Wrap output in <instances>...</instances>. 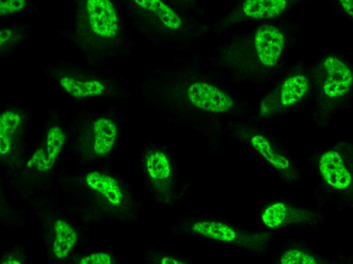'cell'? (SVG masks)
I'll use <instances>...</instances> for the list:
<instances>
[{"label":"cell","instance_id":"cell-14","mask_svg":"<svg viewBox=\"0 0 353 264\" xmlns=\"http://www.w3.org/2000/svg\"><path fill=\"white\" fill-rule=\"evenodd\" d=\"M144 8L149 10L157 14L162 22L171 28H176L181 21L176 14L168 6L160 0L135 1Z\"/></svg>","mask_w":353,"mask_h":264},{"label":"cell","instance_id":"cell-13","mask_svg":"<svg viewBox=\"0 0 353 264\" xmlns=\"http://www.w3.org/2000/svg\"><path fill=\"white\" fill-rule=\"evenodd\" d=\"M20 117L12 111L3 113L0 116V153H7L12 144V137L20 122Z\"/></svg>","mask_w":353,"mask_h":264},{"label":"cell","instance_id":"cell-22","mask_svg":"<svg viewBox=\"0 0 353 264\" xmlns=\"http://www.w3.org/2000/svg\"><path fill=\"white\" fill-rule=\"evenodd\" d=\"M111 256L106 253H97L85 257L80 261L81 264H110Z\"/></svg>","mask_w":353,"mask_h":264},{"label":"cell","instance_id":"cell-26","mask_svg":"<svg viewBox=\"0 0 353 264\" xmlns=\"http://www.w3.org/2000/svg\"><path fill=\"white\" fill-rule=\"evenodd\" d=\"M3 263H18L19 264L20 263L18 261H16L15 260H8L6 261L5 262H3Z\"/></svg>","mask_w":353,"mask_h":264},{"label":"cell","instance_id":"cell-11","mask_svg":"<svg viewBox=\"0 0 353 264\" xmlns=\"http://www.w3.org/2000/svg\"><path fill=\"white\" fill-rule=\"evenodd\" d=\"M192 228L198 234L221 241L230 242L235 238L234 230L222 222L200 221L195 223Z\"/></svg>","mask_w":353,"mask_h":264},{"label":"cell","instance_id":"cell-19","mask_svg":"<svg viewBox=\"0 0 353 264\" xmlns=\"http://www.w3.org/2000/svg\"><path fill=\"white\" fill-rule=\"evenodd\" d=\"M280 262L283 264L317 263L312 256L298 250H291L285 252Z\"/></svg>","mask_w":353,"mask_h":264},{"label":"cell","instance_id":"cell-16","mask_svg":"<svg viewBox=\"0 0 353 264\" xmlns=\"http://www.w3.org/2000/svg\"><path fill=\"white\" fill-rule=\"evenodd\" d=\"M146 167L150 176L154 179L163 180L169 177L170 167L166 156L162 153L155 152L148 154Z\"/></svg>","mask_w":353,"mask_h":264},{"label":"cell","instance_id":"cell-5","mask_svg":"<svg viewBox=\"0 0 353 264\" xmlns=\"http://www.w3.org/2000/svg\"><path fill=\"white\" fill-rule=\"evenodd\" d=\"M320 169L324 179L331 186L344 189L349 186L351 178L350 173L344 166L340 155L335 151L324 153L319 162Z\"/></svg>","mask_w":353,"mask_h":264},{"label":"cell","instance_id":"cell-15","mask_svg":"<svg viewBox=\"0 0 353 264\" xmlns=\"http://www.w3.org/2000/svg\"><path fill=\"white\" fill-rule=\"evenodd\" d=\"M251 143L253 147L275 168L285 169L289 167L290 163L288 160L275 153L268 141L263 137L260 135L252 137Z\"/></svg>","mask_w":353,"mask_h":264},{"label":"cell","instance_id":"cell-6","mask_svg":"<svg viewBox=\"0 0 353 264\" xmlns=\"http://www.w3.org/2000/svg\"><path fill=\"white\" fill-rule=\"evenodd\" d=\"M88 185L103 195L111 203L120 204L122 193L116 180L113 178L98 172L89 173L86 177Z\"/></svg>","mask_w":353,"mask_h":264},{"label":"cell","instance_id":"cell-25","mask_svg":"<svg viewBox=\"0 0 353 264\" xmlns=\"http://www.w3.org/2000/svg\"><path fill=\"white\" fill-rule=\"evenodd\" d=\"M161 263L162 264H181L178 260L169 258V257H164L161 260Z\"/></svg>","mask_w":353,"mask_h":264},{"label":"cell","instance_id":"cell-3","mask_svg":"<svg viewBox=\"0 0 353 264\" xmlns=\"http://www.w3.org/2000/svg\"><path fill=\"white\" fill-rule=\"evenodd\" d=\"M255 42L262 63L268 66L275 64L284 44L283 36L278 29L269 25L260 26L256 33Z\"/></svg>","mask_w":353,"mask_h":264},{"label":"cell","instance_id":"cell-20","mask_svg":"<svg viewBox=\"0 0 353 264\" xmlns=\"http://www.w3.org/2000/svg\"><path fill=\"white\" fill-rule=\"evenodd\" d=\"M27 166L28 167L33 166L37 169L44 172L47 171L51 169L47 156L43 149H38L33 154Z\"/></svg>","mask_w":353,"mask_h":264},{"label":"cell","instance_id":"cell-23","mask_svg":"<svg viewBox=\"0 0 353 264\" xmlns=\"http://www.w3.org/2000/svg\"><path fill=\"white\" fill-rule=\"evenodd\" d=\"M340 2L346 11L352 17V1L340 0Z\"/></svg>","mask_w":353,"mask_h":264},{"label":"cell","instance_id":"cell-21","mask_svg":"<svg viewBox=\"0 0 353 264\" xmlns=\"http://www.w3.org/2000/svg\"><path fill=\"white\" fill-rule=\"evenodd\" d=\"M25 5L24 0L1 1L0 12L1 15L12 13L22 9Z\"/></svg>","mask_w":353,"mask_h":264},{"label":"cell","instance_id":"cell-10","mask_svg":"<svg viewBox=\"0 0 353 264\" xmlns=\"http://www.w3.org/2000/svg\"><path fill=\"white\" fill-rule=\"evenodd\" d=\"M61 86L76 98H84L101 94L104 86L98 81H80L70 77H64L60 81Z\"/></svg>","mask_w":353,"mask_h":264},{"label":"cell","instance_id":"cell-24","mask_svg":"<svg viewBox=\"0 0 353 264\" xmlns=\"http://www.w3.org/2000/svg\"><path fill=\"white\" fill-rule=\"evenodd\" d=\"M12 32L10 30L4 29L1 31L0 32V42L1 45L7 41H8L11 37Z\"/></svg>","mask_w":353,"mask_h":264},{"label":"cell","instance_id":"cell-9","mask_svg":"<svg viewBox=\"0 0 353 264\" xmlns=\"http://www.w3.org/2000/svg\"><path fill=\"white\" fill-rule=\"evenodd\" d=\"M54 228L56 239L54 243V252L57 257L63 258L74 246L77 236L75 230L63 220L56 221Z\"/></svg>","mask_w":353,"mask_h":264},{"label":"cell","instance_id":"cell-7","mask_svg":"<svg viewBox=\"0 0 353 264\" xmlns=\"http://www.w3.org/2000/svg\"><path fill=\"white\" fill-rule=\"evenodd\" d=\"M94 150L99 155H104L112 148L117 135V129L113 121L107 118L97 119L94 123Z\"/></svg>","mask_w":353,"mask_h":264},{"label":"cell","instance_id":"cell-17","mask_svg":"<svg viewBox=\"0 0 353 264\" xmlns=\"http://www.w3.org/2000/svg\"><path fill=\"white\" fill-rule=\"evenodd\" d=\"M65 135L62 130L57 126L51 128L47 136V157L50 167L60 152L65 141Z\"/></svg>","mask_w":353,"mask_h":264},{"label":"cell","instance_id":"cell-1","mask_svg":"<svg viewBox=\"0 0 353 264\" xmlns=\"http://www.w3.org/2000/svg\"><path fill=\"white\" fill-rule=\"evenodd\" d=\"M188 95L196 107L214 112L229 110L233 106L230 97L222 90L207 83L196 82L189 86Z\"/></svg>","mask_w":353,"mask_h":264},{"label":"cell","instance_id":"cell-2","mask_svg":"<svg viewBox=\"0 0 353 264\" xmlns=\"http://www.w3.org/2000/svg\"><path fill=\"white\" fill-rule=\"evenodd\" d=\"M90 25L97 35L113 37L118 28L115 9L107 0H89L86 4Z\"/></svg>","mask_w":353,"mask_h":264},{"label":"cell","instance_id":"cell-18","mask_svg":"<svg viewBox=\"0 0 353 264\" xmlns=\"http://www.w3.org/2000/svg\"><path fill=\"white\" fill-rule=\"evenodd\" d=\"M288 214V209L285 204L275 203L269 206L262 215L265 224L270 228H275L284 221Z\"/></svg>","mask_w":353,"mask_h":264},{"label":"cell","instance_id":"cell-4","mask_svg":"<svg viewBox=\"0 0 353 264\" xmlns=\"http://www.w3.org/2000/svg\"><path fill=\"white\" fill-rule=\"evenodd\" d=\"M324 67L328 76L324 90L330 97H336L346 92L352 83L350 70L342 62L334 57L327 58Z\"/></svg>","mask_w":353,"mask_h":264},{"label":"cell","instance_id":"cell-8","mask_svg":"<svg viewBox=\"0 0 353 264\" xmlns=\"http://www.w3.org/2000/svg\"><path fill=\"white\" fill-rule=\"evenodd\" d=\"M286 4L285 0H248L243 3V10L251 17L272 18L283 12Z\"/></svg>","mask_w":353,"mask_h":264},{"label":"cell","instance_id":"cell-12","mask_svg":"<svg viewBox=\"0 0 353 264\" xmlns=\"http://www.w3.org/2000/svg\"><path fill=\"white\" fill-rule=\"evenodd\" d=\"M309 86L308 79L303 76H296L287 79L281 88L282 104L288 106L298 101L307 92Z\"/></svg>","mask_w":353,"mask_h":264}]
</instances>
